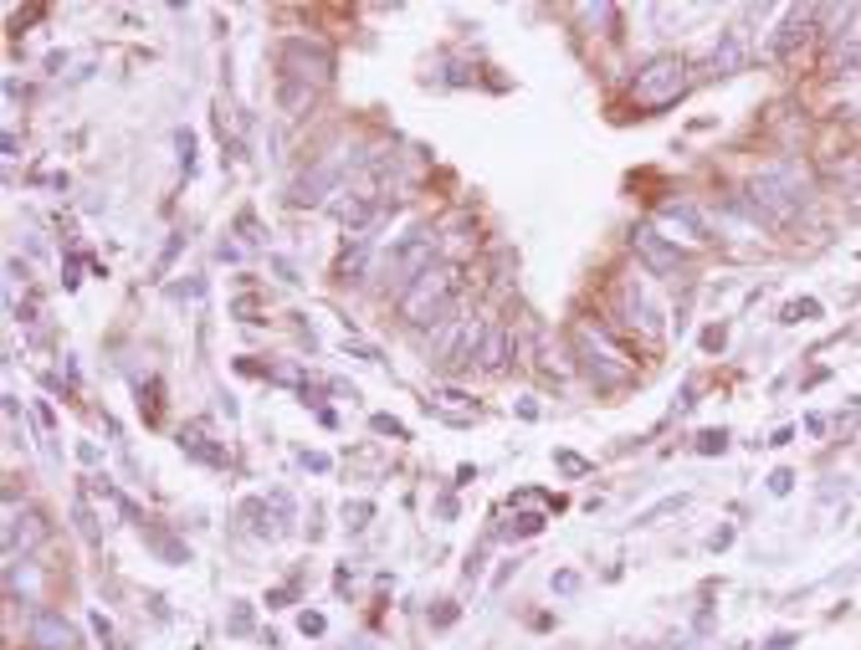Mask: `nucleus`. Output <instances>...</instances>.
Masks as SVG:
<instances>
[{
	"mask_svg": "<svg viewBox=\"0 0 861 650\" xmlns=\"http://www.w3.org/2000/svg\"><path fill=\"white\" fill-rule=\"evenodd\" d=\"M790 481H795L790 471H774V477H770V492H774V497H784V492H790Z\"/></svg>",
	"mask_w": 861,
	"mask_h": 650,
	"instance_id": "29",
	"label": "nucleus"
},
{
	"mask_svg": "<svg viewBox=\"0 0 861 650\" xmlns=\"http://www.w3.org/2000/svg\"><path fill=\"white\" fill-rule=\"evenodd\" d=\"M621 308H626V323H631V328H641L646 339H656V333H662V318H656L652 302L641 298V287H636V282L621 287Z\"/></svg>",
	"mask_w": 861,
	"mask_h": 650,
	"instance_id": "12",
	"label": "nucleus"
},
{
	"mask_svg": "<svg viewBox=\"0 0 861 650\" xmlns=\"http://www.w3.org/2000/svg\"><path fill=\"white\" fill-rule=\"evenodd\" d=\"M723 446H728V441H723V430H703V435H697V451H703V456L723 451Z\"/></svg>",
	"mask_w": 861,
	"mask_h": 650,
	"instance_id": "23",
	"label": "nucleus"
},
{
	"mask_svg": "<svg viewBox=\"0 0 861 650\" xmlns=\"http://www.w3.org/2000/svg\"><path fill=\"white\" fill-rule=\"evenodd\" d=\"M247 630H251V610L247 604H236L231 610V635H247Z\"/></svg>",
	"mask_w": 861,
	"mask_h": 650,
	"instance_id": "24",
	"label": "nucleus"
},
{
	"mask_svg": "<svg viewBox=\"0 0 861 650\" xmlns=\"http://www.w3.org/2000/svg\"><path fill=\"white\" fill-rule=\"evenodd\" d=\"M687 92V62L682 57H656L646 72H636V88H631V103L656 113V108H672Z\"/></svg>",
	"mask_w": 861,
	"mask_h": 650,
	"instance_id": "2",
	"label": "nucleus"
},
{
	"mask_svg": "<svg viewBox=\"0 0 861 650\" xmlns=\"http://www.w3.org/2000/svg\"><path fill=\"white\" fill-rule=\"evenodd\" d=\"M308 98H314V88H298V82H282V108H287V113H292V108H303V103H308Z\"/></svg>",
	"mask_w": 861,
	"mask_h": 650,
	"instance_id": "21",
	"label": "nucleus"
},
{
	"mask_svg": "<svg viewBox=\"0 0 861 650\" xmlns=\"http://www.w3.org/2000/svg\"><path fill=\"white\" fill-rule=\"evenodd\" d=\"M430 261H436V231H410L395 246V257H390V292H410V287L420 282V277L430 272Z\"/></svg>",
	"mask_w": 861,
	"mask_h": 650,
	"instance_id": "4",
	"label": "nucleus"
},
{
	"mask_svg": "<svg viewBox=\"0 0 861 650\" xmlns=\"http://www.w3.org/2000/svg\"><path fill=\"white\" fill-rule=\"evenodd\" d=\"M559 467H564V471H590L585 461H579V456H569V451H559Z\"/></svg>",
	"mask_w": 861,
	"mask_h": 650,
	"instance_id": "31",
	"label": "nucleus"
},
{
	"mask_svg": "<svg viewBox=\"0 0 861 650\" xmlns=\"http://www.w3.org/2000/svg\"><path fill=\"white\" fill-rule=\"evenodd\" d=\"M31 645H41V650H72V645H78V635H72V624H67L62 614L37 610V614H31Z\"/></svg>",
	"mask_w": 861,
	"mask_h": 650,
	"instance_id": "10",
	"label": "nucleus"
},
{
	"mask_svg": "<svg viewBox=\"0 0 861 650\" xmlns=\"http://www.w3.org/2000/svg\"><path fill=\"white\" fill-rule=\"evenodd\" d=\"M579 359H585V374L595 379L601 390H615V384H626L631 379V364L605 343L601 328H585V333H579Z\"/></svg>",
	"mask_w": 861,
	"mask_h": 650,
	"instance_id": "5",
	"label": "nucleus"
},
{
	"mask_svg": "<svg viewBox=\"0 0 861 650\" xmlns=\"http://www.w3.org/2000/svg\"><path fill=\"white\" fill-rule=\"evenodd\" d=\"M631 246H636V257L646 261V272H656V277H666V272H677L682 267V251L666 246V236L656 231V225H636V231H631Z\"/></svg>",
	"mask_w": 861,
	"mask_h": 650,
	"instance_id": "7",
	"label": "nucleus"
},
{
	"mask_svg": "<svg viewBox=\"0 0 861 650\" xmlns=\"http://www.w3.org/2000/svg\"><path fill=\"white\" fill-rule=\"evenodd\" d=\"M365 518H369V502H354V508H344V522H349V528H365Z\"/></svg>",
	"mask_w": 861,
	"mask_h": 650,
	"instance_id": "26",
	"label": "nucleus"
},
{
	"mask_svg": "<svg viewBox=\"0 0 861 650\" xmlns=\"http://www.w3.org/2000/svg\"><path fill=\"white\" fill-rule=\"evenodd\" d=\"M554 589H559V594H574V589H579V573H554Z\"/></svg>",
	"mask_w": 861,
	"mask_h": 650,
	"instance_id": "27",
	"label": "nucleus"
},
{
	"mask_svg": "<svg viewBox=\"0 0 861 650\" xmlns=\"http://www.w3.org/2000/svg\"><path fill=\"white\" fill-rule=\"evenodd\" d=\"M375 430H379V435H395V441H405V425H400V420H390V415H375Z\"/></svg>",
	"mask_w": 861,
	"mask_h": 650,
	"instance_id": "25",
	"label": "nucleus"
},
{
	"mask_svg": "<svg viewBox=\"0 0 861 650\" xmlns=\"http://www.w3.org/2000/svg\"><path fill=\"white\" fill-rule=\"evenodd\" d=\"M180 446H185L190 456H196V461H206V467H226V446H210V435H206L200 425H190V430H185V435H180Z\"/></svg>",
	"mask_w": 861,
	"mask_h": 650,
	"instance_id": "15",
	"label": "nucleus"
},
{
	"mask_svg": "<svg viewBox=\"0 0 861 650\" xmlns=\"http://www.w3.org/2000/svg\"><path fill=\"white\" fill-rule=\"evenodd\" d=\"M400 308H405V323L410 328L446 323V318L457 312V272H452V267H430V272L400 298Z\"/></svg>",
	"mask_w": 861,
	"mask_h": 650,
	"instance_id": "1",
	"label": "nucleus"
},
{
	"mask_svg": "<svg viewBox=\"0 0 861 650\" xmlns=\"http://www.w3.org/2000/svg\"><path fill=\"white\" fill-rule=\"evenodd\" d=\"M749 195H754L759 215L784 221V215H795V210L805 205V180H795V170H774V174H759V180L749 184Z\"/></svg>",
	"mask_w": 861,
	"mask_h": 650,
	"instance_id": "3",
	"label": "nucleus"
},
{
	"mask_svg": "<svg viewBox=\"0 0 861 650\" xmlns=\"http://www.w3.org/2000/svg\"><path fill=\"white\" fill-rule=\"evenodd\" d=\"M339 159H328V164H318V170H308L298 180V190H292V200H298V205H318V200L324 195H334V184H339Z\"/></svg>",
	"mask_w": 861,
	"mask_h": 650,
	"instance_id": "11",
	"label": "nucleus"
},
{
	"mask_svg": "<svg viewBox=\"0 0 861 650\" xmlns=\"http://www.w3.org/2000/svg\"><path fill=\"white\" fill-rule=\"evenodd\" d=\"M739 62H744V37H739V31H728V41H723V47L713 52V62H707V67H713L718 78H723V72H733Z\"/></svg>",
	"mask_w": 861,
	"mask_h": 650,
	"instance_id": "17",
	"label": "nucleus"
},
{
	"mask_svg": "<svg viewBox=\"0 0 861 650\" xmlns=\"http://www.w3.org/2000/svg\"><path fill=\"white\" fill-rule=\"evenodd\" d=\"M810 11H790L784 16V26H780V37H774V57H795V47H805L810 41Z\"/></svg>",
	"mask_w": 861,
	"mask_h": 650,
	"instance_id": "13",
	"label": "nucleus"
},
{
	"mask_svg": "<svg viewBox=\"0 0 861 650\" xmlns=\"http://www.w3.org/2000/svg\"><path fill=\"white\" fill-rule=\"evenodd\" d=\"M334 215L344 221V231H349V236H359V241H365V231H375V225L385 221V200H375V195H349V200H339V205H334Z\"/></svg>",
	"mask_w": 861,
	"mask_h": 650,
	"instance_id": "8",
	"label": "nucleus"
},
{
	"mask_svg": "<svg viewBox=\"0 0 861 650\" xmlns=\"http://www.w3.org/2000/svg\"><path fill=\"white\" fill-rule=\"evenodd\" d=\"M662 221L672 225V231H682L687 241H707V225H703V215L687 205V200H672V205H662Z\"/></svg>",
	"mask_w": 861,
	"mask_h": 650,
	"instance_id": "14",
	"label": "nucleus"
},
{
	"mask_svg": "<svg viewBox=\"0 0 861 650\" xmlns=\"http://www.w3.org/2000/svg\"><path fill=\"white\" fill-rule=\"evenodd\" d=\"M359 267H365V241H359V246H354V251H344V261H339V277H344V282H349V277L359 272Z\"/></svg>",
	"mask_w": 861,
	"mask_h": 650,
	"instance_id": "22",
	"label": "nucleus"
},
{
	"mask_svg": "<svg viewBox=\"0 0 861 650\" xmlns=\"http://www.w3.org/2000/svg\"><path fill=\"white\" fill-rule=\"evenodd\" d=\"M483 364H487V369H503V364H508V333H503V328H487V339H483Z\"/></svg>",
	"mask_w": 861,
	"mask_h": 650,
	"instance_id": "19",
	"label": "nucleus"
},
{
	"mask_svg": "<svg viewBox=\"0 0 861 650\" xmlns=\"http://www.w3.org/2000/svg\"><path fill=\"white\" fill-rule=\"evenodd\" d=\"M538 528H544V518H518V522H513V533H518V538L538 533Z\"/></svg>",
	"mask_w": 861,
	"mask_h": 650,
	"instance_id": "28",
	"label": "nucleus"
},
{
	"mask_svg": "<svg viewBox=\"0 0 861 650\" xmlns=\"http://www.w3.org/2000/svg\"><path fill=\"white\" fill-rule=\"evenodd\" d=\"M41 533H47V528H41L37 512H27V518H11V528H5V553H16V548H31Z\"/></svg>",
	"mask_w": 861,
	"mask_h": 650,
	"instance_id": "16",
	"label": "nucleus"
},
{
	"mask_svg": "<svg viewBox=\"0 0 861 650\" xmlns=\"http://www.w3.org/2000/svg\"><path fill=\"white\" fill-rule=\"evenodd\" d=\"M483 339H487V323H462L457 339L441 349V369H472V359H483Z\"/></svg>",
	"mask_w": 861,
	"mask_h": 650,
	"instance_id": "9",
	"label": "nucleus"
},
{
	"mask_svg": "<svg viewBox=\"0 0 861 650\" xmlns=\"http://www.w3.org/2000/svg\"><path fill=\"white\" fill-rule=\"evenodd\" d=\"M282 72L287 78H314V82H324L328 72H334V57H328V47H318V41H303V37H292V41H282Z\"/></svg>",
	"mask_w": 861,
	"mask_h": 650,
	"instance_id": "6",
	"label": "nucleus"
},
{
	"mask_svg": "<svg viewBox=\"0 0 861 650\" xmlns=\"http://www.w3.org/2000/svg\"><path fill=\"white\" fill-rule=\"evenodd\" d=\"M810 318H821V302H815V298L790 302V308H784V323H810Z\"/></svg>",
	"mask_w": 861,
	"mask_h": 650,
	"instance_id": "20",
	"label": "nucleus"
},
{
	"mask_svg": "<svg viewBox=\"0 0 861 650\" xmlns=\"http://www.w3.org/2000/svg\"><path fill=\"white\" fill-rule=\"evenodd\" d=\"M139 528H144V543L154 548V553H159L165 563H185V559H190V553H185V548L175 543V538H165L159 528H149V522H139Z\"/></svg>",
	"mask_w": 861,
	"mask_h": 650,
	"instance_id": "18",
	"label": "nucleus"
},
{
	"mask_svg": "<svg viewBox=\"0 0 861 650\" xmlns=\"http://www.w3.org/2000/svg\"><path fill=\"white\" fill-rule=\"evenodd\" d=\"M303 635H324V614H303Z\"/></svg>",
	"mask_w": 861,
	"mask_h": 650,
	"instance_id": "30",
	"label": "nucleus"
}]
</instances>
